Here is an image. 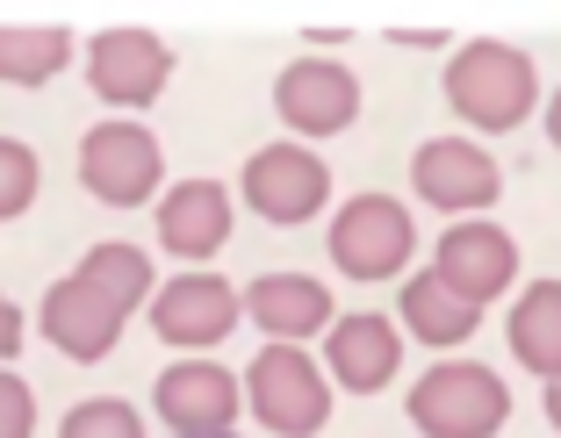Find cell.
<instances>
[{
  "label": "cell",
  "instance_id": "cell-26",
  "mask_svg": "<svg viewBox=\"0 0 561 438\" xmlns=\"http://www.w3.org/2000/svg\"><path fill=\"white\" fill-rule=\"evenodd\" d=\"M547 145L561 151V87H554V101H547Z\"/></svg>",
  "mask_w": 561,
  "mask_h": 438
},
{
  "label": "cell",
  "instance_id": "cell-17",
  "mask_svg": "<svg viewBox=\"0 0 561 438\" xmlns=\"http://www.w3.org/2000/svg\"><path fill=\"white\" fill-rule=\"evenodd\" d=\"M512 353L518 367L561 381V280H533L512 302Z\"/></svg>",
  "mask_w": 561,
  "mask_h": 438
},
{
  "label": "cell",
  "instance_id": "cell-22",
  "mask_svg": "<svg viewBox=\"0 0 561 438\" xmlns=\"http://www.w3.org/2000/svg\"><path fill=\"white\" fill-rule=\"evenodd\" d=\"M36 201V151L22 137H0V223Z\"/></svg>",
  "mask_w": 561,
  "mask_h": 438
},
{
  "label": "cell",
  "instance_id": "cell-16",
  "mask_svg": "<svg viewBox=\"0 0 561 438\" xmlns=\"http://www.w3.org/2000/svg\"><path fill=\"white\" fill-rule=\"evenodd\" d=\"M245 316L274 345H302L310 331L331 324V295H324V280H310V274H260L245 288Z\"/></svg>",
  "mask_w": 561,
  "mask_h": 438
},
{
  "label": "cell",
  "instance_id": "cell-2",
  "mask_svg": "<svg viewBox=\"0 0 561 438\" xmlns=\"http://www.w3.org/2000/svg\"><path fill=\"white\" fill-rule=\"evenodd\" d=\"M512 417V389L482 359H439L411 389V424L425 438H496Z\"/></svg>",
  "mask_w": 561,
  "mask_h": 438
},
{
  "label": "cell",
  "instance_id": "cell-3",
  "mask_svg": "<svg viewBox=\"0 0 561 438\" xmlns=\"http://www.w3.org/2000/svg\"><path fill=\"white\" fill-rule=\"evenodd\" d=\"M245 403L266 431L280 438H317L331 417V381L302 345H266L260 359L245 367Z\"/></svg>",
  "mask_w": 561,
  "mask_h": 438
},
{
  "label": "cell",
  "instance_id": "cell-9",
  "mask_svg": "<svg viewBox=\"0 0 561 438\" xmlns=\"http://www.w3.org/2000/svg\"><path fill=\"white\" fill-rule=\"evenodd\" d=\"M411 180H417V201H432V209H446V216H461V209L482 216L496 201V187H504L496 159L482 145H468V137H432V145H417Z\"/></svg>",
  "mask_w": 561,
  "mask_h": 438
},
{
  "label": "cell",
  "instance_id": "cell-24",
  "mask_svg": "<svg viewBox=\"0 0 561 438\" xmlns=\"http://www.w3.org/2000/svg\"><path fill=\"white\" fill-rule=\"evenodd\" d=\"M15 353H22V309L8 302V295H0V367H8Z\"/></svg>",
  "mask_w": 561,
  "mask_h": 438
},
{
  "label": "cell",
  "instance_id": "cell-25",
  "mask_svg": "<svg viewBox=\"0 0 561 438\" xmlns=\"http://www.w3.org/2000/svg\"><path fill=\"white\" fill-rule=\"evenodd\" d=\"M389 36H397V44H439L446 30H432V22H403V30H389Z\"/></svg>",
  "mask_w": 561,
  "mask_h": 438
},
{
  "label": "cell",
  "instance_id": "cell-27",
  "mask_svg": "<svg viewBox=\"0 0 561 438\" xmlns=\"http://www.w3.org/2000/svg\"><path fill=\"white\" fill-rule=\"evenodd\" d=\"M547 424L561 431V381H547Z\"/></svg>",
  "mask_w": 561,
  "mask_h": 438
},
{
  "label": "cell",
  "instance_id": "cell-8",
  "mask_svg": "<svg viewBox=\"0 0 561 438\" xmlns=\"http://www.w3.org/2000/svg\"><path fill=\"white\" fill-rule=\"evenodd\" d=\"M274 108L296 137H339L360 115V80L346 66H331V58H296L274 80Z\"/></svg>",
  "mask_w": 561,
  "mask_h": 438
},
{
  "label": "cell",
  "instance_id": "cell-7",
  "mask_svg": "<svg viewBox=\"0 0 561 438\" xmlns=\"http://www.w3.org/2000/svg\"><path fill=\"white\" fill-rule=\"evenodd\" d=\"M331 201V173L310 145H266L245 159V209L266 223H310Z\"/></svg>",
  "mask_w": 561,
  "mask_h": 438
},
{
  "label": "cell",
  "instance_id": "cell-18",
  "mask_svg": "<svg viewBox=\"0 0 561 438\" xmlns=\"http://www.w3.org/2000/svg\"><path fill=\"white\" fill-rule=\"evenodd\" d=\"M72 66V36L58 22H0V80L8 87H44Z\"/></svg>",
  "mask_w": 561,
  "mask_h": 438
},
{
  "label": "cell",
  "instance_id": "cell-11",
  "mask_svg": "<svg viewBox=\"0 0 561 438\" xmlns=\"http://www.w3.org/2000/svg\"><path fill=\"white\" fill-rule=\"evenodd\" d=\"M151 403H159V417L181 438H216V431H231V417H238L245 395H238L231 367H216V359H181V367L159 373Z\"/></svg>",
  "mask_w": 561,
  "mask_h": 438
},
{
  "label": "cell",
  "instance_id": "cell-19",
  "mask_svg": "<svg viewBox=\"0 0 561 438\" xmlns=\"http://www.w3.org/2000/svg\"><path fill=\"white\" fill-rule=\"evenodd\" d=\"M397 316L417 331V345H461V338H476V324H482V309L461 302L439 274H417L411 288H403Z\"/></svg>",
  "mask_w": 561,
  "mask_h": 438
},
{
  "label": "cell",
  "instance_id": "cell-5",
  "mask_svg": "<svg viewBox=\"0 0 561 438\" xmlns=\"http://www.w3.org/2000/svg\"><path fill=\"white\" fill-rule=\"evenodd\" d=\"M411 209L389 195H360L346 201V209L331 216V260H339V274L353 280H389L403 260H411Z\"/></svg>",
  "mask_w": 561,
  "mask_h": 438
},
{
  "label": "cell",
  "instance_id": "cell-10",
  "mask_svg": "<svg viewBox=\"0 0 561 438\" xmlns=\"http://www.w3.org/2000/svg\"><path fill=\"white\" fill-rule=\"evenodd\" d=\"M238 309L245 302H238V288L224 274H181V280H165V288L151 295V331H159L165 345L195 353V345L231 338Z\"/></svg>",
  "mask_w": 561,
  "mask_h": 438
},
{
  "label": "cell",
  "instance_id": "cell-20",
  "mask_svg": "<svg viewBox=\"0 0 561 438\" xmlns=\"http://www.w3.org/2000/svg\"><path fill=\"white\" fill-rule=\"evenodd\" d=\"M80 280L101 295V302H116L123 316H130V309H145L151 295H159V280H151V260L137 252V244H94V252L80 260Z\"/></svg>",
  "mask_w": 561,
  "mask_h": 438
},
{
  "label": "cell",
  "instance_id": "cell-12",
  "mask_svg": "<svg viewBox=\"0 0 561 438\" xmlns=\"http://www.w3.org/2000/svg\"><path fill=\"white\" fill-rule=\"evenodd\" d=\"M432 274L446 280V288L461 295V302H496V295L512 288V274H518V244L504 238L496 223H454L439 238V260H432Z\"/></svg>",
  "mask_w": 561,
  "mask_h": 438
},
{
  "label": "cell",
  "instance_id": "cell-28",
  "mask_svg": "<svg viewBox=\"0 0 561 438\" xmlns=\"http://www.w3.org/2000/svg\"><path fill=\"white\" fill-rule=\"evenodd\" d=\"M216 438H231V431H216Z\"/></svg>",
  "mask_w": 561,
  "mask_h": 438
},
{
  "label": "cell",
  "instance_id": "cell-1",
  "mask_svg": "<svg viewBox=\"0 0 561 438\" xmlns=\"http://www.w3.org/2000/svg\"><path fill=\"white\" fill-rule=\"evenodd\" d=\"M533 94H540L533 58L518 44H504V36H482V44L454 50V66H446V101L476 130H518L533 115Z\"/></svg>",
  "mask_w": 561,
  "mask_h": 438
},
{
  "label": "cell",
  "instance_id": "cell-21",
  "mask_svg": "<svg viewBox=\"0 0 561 438\" xmlns=\"http://www.w3.org/2000/svg\"><path fill=\"white\" fill-rule=\"evenodd\" d=\"M58 438H145V417H137L130 403H116V395H94V403L66 410Z\"/></svg>",
  "mask_w": 561,
  "mask_h": 438
},
{
  "label": "cell",
  "instance_id": "cell-15",
  "mask_svg": "<svg viewBox=\"0 0 561 438\" xmlns=\"http://www.w3.org/2000/svg\"><path fill=\"white\" fill-rule=\"evenodd\" d=\"M403 359V338L389 316H375V309H360V316H339L324 338V373H339L353 395H375L389 389V373H397Z\"/></svg>",
  "mask_w": 561,
  "mask_h": 438
},
{
  "label": "cell",
  "instance_id": "cell-4",
  "mask_svg": "<svg viewBox=\"0 0 561 438\" xmlns=\"http://www.w3.org/2000/svg\"><path fill=\"white\" fill-rule=\"evenodd\" d=\"M159 137L137 130V123H94L80 137V187L101 209H137V201L159 195Z\"/></svg>",
  "mask_w": 561,
  "mask_h": 438
},
{
  "label": "cell",
  "instance_id": "cell-6",
  "mask_svg": "<svg viewBox=\"0 0 561 438\" xmlns=\"http://www.w3.org/2000/svg\"><path fill=\"white\" fill-rule=\"evenodd\" d=\"M165 80H173V50H165V36L151 30H101L94 44H87V87H94L108 108H145V101L165 94Z\"/></svg>",
  "mask_w": 561,
  "mask_h": 438
},
{
  "label": "cell",
  "instance_id": "cell-14",
  "mask_svg": "<svg viewBox=\"0 0 561 438\" xmlns=\"http://www.w3.org/2000/svg\"><path fill=\"white\" fill-rule=\"evenodd\" d=\"M231 238V187L224 180H181L159 201V244L173 260H216Z\"/></svg>",
  "mask_w": 561,
  "mask_h": 438
},
{
  "label": "cell",
  "instance_id": "cell-13",
  "mask_svg": "<svg viewBox=\"0 0 561 438\" xmlns=\"http://www.w3.org/2000/svg\"><path fill=\"white\" fill-rule=\"evenodd\" d=\"M44 338L58 345L66 359H108L116 353V338H123V309L116 302H101L94 288H87L80 274L72 280H58V288L44 295Z\"/></svg>",
  "mask_w": 561,
  "mask_h": 438
},
{
  "label": "cell",
  "instance_id": "cell-23",
  "mask_svg": "<svg viewBox=\"0 0 561 438\" xmlns=\"http://www.w3.org/2000/svg\"><path fill=\"white\" fill-rule=\"evenodd\" d=\"M30 431H36V395L22 373L0 367V438H30Z\"/></svg>",
  "mask_w": 561,
  "mask_h": 438
}]
</instances>
